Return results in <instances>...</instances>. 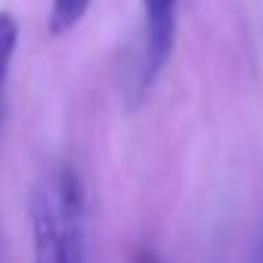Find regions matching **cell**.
Here are the masks:
<instances>
[{
	"instance_id": "cell-3",
	"label": "cell",
	"mask_w": 263,
	"mask_h": 263,
	"mask_svg": "<svg viewBox=\"0 0 263 263\" xmlns=\"http://www.w3.org/2000/svg\"><path fill=\"white\" fill-rule=\"evenodd\" d=\"M90 10V0H53L50 7V19H47V28L53 37L71 31Z\"/></svg>"
},
{
	"instance_id": "cell-2",
	"label": "cell",
	"mask_w": 263,
	"mask_h": 263,
	"mask_svg": "<svg viewBox=\"0 0 263 263\" xmlns=\"http://www.w3.org/2000/svg\"><path fill=\"white\" fill-rule=\"evenodd\" d=\"M143 19H146V50H143V71L140 87L149 90L161 68L171 59L174 37H177V0H143Z\"/></svg>"
},
{
	"instance_id": "cell-6",
	"label": "cell",
	"mask_w": 263,
	"mask_h": 263,
	"mask_svg": "<svg viewBox=\"0 0 263 263\" xmlns=\"http://www.w3.org/2000/svg\"><path fill=\"white\" fill-rule=\"evenodd\" d=\"M251 263H263V235L257 238V248H254V254H251Z\"/></svg>"
},
{
	"instance_id": "cell-5",
	"label": "cell",
	"mask_w": 263,
	"mask_h": 263,
	"mask_svg": "<svg viewBox=\"0 0 263 263\" xmlns=\"http://www.w3.org/2000/svg\"><path fill=\"white\" fill-rule=\"evenodd\" d=\"M134 263H164V260H161L152 248H143V251H137V254H134Z\"/></svg>"
},
{
	"instance_id": "cell-4",
	"label": "cell",
	"mask_w": 263,
	"mask_h": 263,
	"mask_svg": "<svg viewBox=\"0 0 263 263\" xmlns=\"http://www.w3.org/2000/svg\"><path fill=\"white\" fill-rule=\"evenodd\" d=\"M16 44H19V25H16V19L10 13H0V90H4V81H7Z\"/></svg>"
},
{
	"instance_id": "cell-1",
	"label": "cell",
	"mask_w": 263,
	"mask_h": 263,
	"mask_svg": "<svg viewBox=\"0 0 263 263\" xmlns=\"http://www.w3.org/2000/svg\"><path fill=\"white\" fill-rule=\"evenodd\" d=\"M34 263H90L87 189L74 167L53 171L31 198Z\"/></svg>"
}]
</instances>
